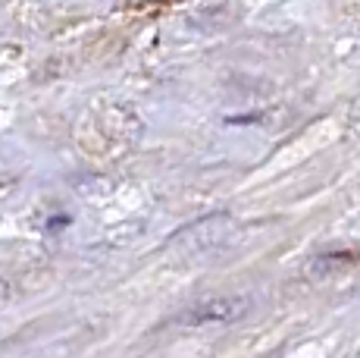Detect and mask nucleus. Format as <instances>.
I'll return each mask as SVG.
<instances>
[{"label": "nucleus", "instance_id": "f257e3e1", "mask_svg": "<svg viewBox=\"0 0 360 358\" xmlns=\"http://www.w3.org/2000/svg\"><path fill=\"white\" fill-rule=\"evenodd\" d=\"M248 308H251V299L245 295H213V299H204L198 305L185 308L179 314V323L185 327H207V323H232L238 318H245Z\"/></svg>", "mask_w": 360, "mask_h": 358}, {"label": "nucleus", "instance_id": "f03ea898", "mask_svg": "<svg viewBox=\"0 0 360 358\" xmlns=\"http://www.w3.org/2000/svg\"><path fill=\"white\" fill-rule=\"evenodd\" d=\"M360 264V249H351V252H326L320 258H314L310 264V273L314 277H332V273L345 271V267H354Z\"/></svg>", "mask_w": 360, "mask_h": 358}, {"label": "nucleus", "instance_id": "7ed1b4c3", "mask_svg": "<svg viewBox=\"0 0 360 358\" xmlns=\"http://www.w3.org/2000/svg\"><path fill=\"white\" fill-rule=\"evenodd\" d=\"M66 223H69L66 217H53V220H51V223H47V226H51V230H57V226H66Z\"/></svg>", "mask_w": 360, "mask_h": 358}]
</instances>
